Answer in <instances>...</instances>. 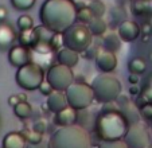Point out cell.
<instances>
[{
  "label": "cell",
  "instance_id": "6da1fadb",
  "mask_svg": "<svg viewBox=\"0 0 152 148\" xmlns=\"http://www.w3.org/2000/svg\"><path fill=\"white\" fill-rule=\"evenodd\" d=\"M128 129V120L117 111H102L96 120V135L102 141H118Z\"/></svg>",
  "mask_w": 152,
  "mask_h": 148
},
{
  "label": "cell",
  "instance_id": "7a4b0ae2",
  "mask_svg": "<svg viewBox=\"0 0 152 148\" xmlns=\"http://www.w3.org/2000/svg\"><path fill=\"white\" fill-rule=\"evenodd\" d=\"M89 135L78 125L61 128L51 136L49 148H90Z\"/></svg>",
  "mask_w": 152,
  "mask_h": 148
},
{
  "label": "cell",
  "instance_id": "3957f363",
  "mask_svg": "<svg viewBox=\"0 0 152 148\" xmlns=\"http://www.w3.org/2000/svg\"><path fill=\"white\" fill-rule=\"evenodd\" d=\"M93 34L89 27L83 24L72 26L63 32V42L66 48H70L75 53H85L92 46Z\"/></svg>",
  "mask_w": 152,
  "mask_h": 148
},
{
  "label": "cell",
  "instance_id": "277c9868",
  "mask_svg": "<svg viewBox=\"0 0 152 148\" xmlns=\"http://www.w3.org/2000/svg\"><path fill=\"white\" fill-rule=\"evenodd\" d=\"M93 89L86 84H74L66 90V98L70 108L75 111H82L88 108L93 101Z\"/></svg>",
  "mask_w": 152,
  "mask_h": 148
},
{
  "label": "cell",
  "instance_id": "5b68a950",
  "mask_svg": "<svg viewBox=\"0 0 152 148\" xmlns=\"http://www.w3.org/2000/svg\"><path fill=\"white\" fill-rule=\"evenodd\" d=\"M45 78V73H43L42 67L39 65L35 66L34 63H28L27 66L19 69L16 73V82L20 88L26 89V90H35L40 86Z\"/></svg>",
  "mask_w": 152,
  "mask_h": 148
},
{
  "label": "cell",
  "instance_id": "8992f818",
  "mask_svg": "<svg viewBox=\"0 0 152 148\" xmlns=\"http://www.w3.org/2000/svg\"><path fill=\"white\" fill-rule=\"evenodd\" d=\"M73 81V73L70 67L63 65L51 66L47 73V82L53 86L55 92H62L69 89L70 82Z\"/></svg>",
  "mask_w": 152,
  "mask_h": 148
},
{
  "label": "cell",
  "instance_id": "52a82bcc",
  "mask_svg": "<svg viewBox=\"0 0 152 148\" xmlns=\"http://www.w3.org/2000/svg\"><path fill=\"white\" fill-rule=\"evenodd\" d=\"M124 141L128 148H147L149 143V132L141 122H133L129 125Z\"/></svg>",
  "mask_w": 152,
  "mask_h": 148
},
{
  "label": "cell",
  "instance_id": "ba28073f",
  "mask_svg": "<svg viewBox=\"0 0 152 148\" xmlns=\"http://www.w3.org/2000/svg\"><path fill=\"white\" fill-rule=\"evenodd\" d=\"M8 61L15 67H24L31 63V53L30 48L24 46H12L8 51Z\"/></svg>",
  "mask_w": 152,
  "mask_h": 148
},
{
  "label": "cell",
  "instance_id": "9c48e42d",
  "mask_svg": "<svg viewBox=\"0 0 152 148\" xmlns=\"http://www.w3.org/2000/svg\"><path fill=\"white\" fill-rule=\"evenodd\" d=\"M18 35L15 29L8 23H0V50L11 48L14 42L16 40Z\"/></svg>",
  "mask_w": 152,
  "mask_h": 148
},
{
  "label": "cell",
  "instance_id": "30bf717a",
  "mask_svg": "<svg viewBox=\"0 0 152 148\" xmlns=\"http://www.w3.org/2000/svg\"><path fill=\"white\" fill-rule=\"evenodd\" d=\"M46 104L49 111H51L53 113L57 114L58 112L67 108V98L62 92H54V93H51L47 97Z\"/></svg>",
  "mask_w": 152,
  "mask_h": 148
},
{
  "label": "cell",
  "instance_id": "8fae6325",
  "mask_svg": "<svg viewBox=\"0 0 152 148\" xmlns=\"http://www.w3.org/2000/svg\"><path fill=\"white\" fill-rule=\"evenodd\" d=\"M75 120H77V111L70 108V106H67L66 109L58 112V113L54 116V122L57 125L62 127V128L74 125Z\"/></svg>",
  "mask_w": 152,
  "mask_h": 148
},
{
  "label": "cell",
  "instance_id": "7c38bea8",
  "mask_svg": "<svg viewBox=\"0 0 152 148\" xmlns=\"http://www.w3.org/2000/svg\"><path fill=\"white\" fill-rule=\"evenodd\" d=\"M3 148H26L27 140L24 133L20 132H10L3 137Z\"/></svg>",
  "mask_w": 152,
  "mask_h": 148
},
{
  "label": "cell",
  "instance_id": "4fadbf2b",
  "mask_svg": "<svg viewBox=\"0 0 152 148\" xmlns=\"http://www.w3.org/2000/svg\"><path fill=\"white\" fill-rule=\"evenodd\" d=\"M96 63H97L98 69L101 71H105V73H109V71H113L116 69V57L115 54L109 51H102L101 54H98L97 59H96Z\"/></svg>",
  "mask_w": 152,
  "mask_h": 148
},
{
  "label": "cell",
  "instance_id": "5bb4252c",
  "mask_svg": "<svg viewBox=\"0 0 152 148\" xmlns=\"http://www.w3.org/2000/svg\"><path fill=\"white\" fill-rule=\"evenodd\" d=\"M140 27L135 22H124L120 27V38L125 42H132L139 37Z\"/></svg>",
  "mask_w": 152,
  "mask_h": 148
},
{
  "label": "cell",
  "instance_id": "9a60e30c",
  "mask_svg": "<svg viewBox=\"0 0 152 148\" xmlns=\"http://www.w3.org/2000/svg\"><path fill=\"white\" fill-rule=\"evenodd\" d=\"M58 62L61 65L66 66V67H73L74 65H77L78 62V53L73 51L70 48H62L58 53Z\"/></svg>",
  "mask_w": 152,
  "mask_h": 148
},
{
  "label": "cell",
  "instance_id": "2e32d148",
  "mask_svg": "<svg viewBox=\"0 0 152 148\" xmlns=\"http://www.w3.org/2000/svg\"><path fill=\"white\" fill-rule=\"evenodd\" d=\"M18 39H19L20 46H24V47H27V48H32L35 43L38 42L37 31H35V29L27 30V31H20Z\"/></svg>",
  "mask_w": 152,
  "mask_h": 148
},
{
  "label": "cell",
  "instance_id": "e0dca14e",
  "mask_svg": "<svg viewBox=\"0 0 152 148\" xmlns=\"http://www.w3.org/2000/svg\"><path fill=\"white\" fill-rule=\"evenodd\" d=\"M132 11L136 15H151L152 0H135L132 4Z\"/></svg>",
  "mask_w": 152,
  "mask_h": 148
},
{
  "label": "cell",
  "instance_id": "ac0fdd59",
  "mask_svg": "<svg viewBox=\"0 0 152 148\" xmlns=\"http://www.w3.org/2000/svg\"><path fill=\"white\" fill-rule=\"evenodd\" d=\"M104 48H105V51H109V53H116L117 50H120L121 47V43H120V39L116 34H109V35H105L104 38Z\"/></svg>",
  "mask_w": 152,
  "mask_h": 148
},
{
  "label": "cell",
  "instance_id": "d6986e66",
  "mask_svg": "<svg viewBox=\"0 0 152 148\" xmlns=\"http://www.w3.org/2000/svg\"><path fill=\"white\" fill-rule=\"evenodd\" d=\"M14 113L16 117L22 120H27L31 117L32 114V108L28 103H19L14 108Z\"/></svg>",
  "mask_w": 152,
  "mask_h": 148
},
{
  "label": "cell",
  "instance_id": "ffe728a7",
  "mask_svg": "<svg viewBox=\"0 0 152 148\" xmlns=\"http://www.w3.org/2000/svg\"><path fill=\"white\" fill-rule=\"evenodd\" d=\"M106 22L102 18H94L89 24V30L93 35H104L106 31Z\"/></svg>",
  "mask_w": 152,
  "mask_h": 148
},
{
  "label": "cell",
  "instance_id": "44dd1931",
  "mask_svg": "<svg viewBox=\"0 0 152 148\" xmlns=\"http://www.w3.org/2000/svg\"><path fill=\"white\" fill-rule=\"evenodd\" d=\"M128 69H129V73L140 75V74H143L147 70V66H145V62L141 58H133L128 63Z\"/></svg>",
  "mask_w": 152,
  "mask_h": 148
},
{
  "label": "cell",
  "instance_id": "7402d4cb",
  "mask_svg": "<svg viewBox=\"0 0 152 148\" xmlns=\"http://www.w3.org/2000/svg\"><path fill=\"white\" fill-rule=\"evenodd\" d=\"M93 19H94V15H93L92 10L89 8V6L81 7L77 11V20H80L83 24H90V22H92Z\"/></svg>",
  "mask_w": 152,
  "mask_h": 148
},
{
  "label": "cell",
  "instance_id": "603a6c76",
  "mask_svg": "<svg viewBox=\"0 0 152 148\" xmlns=\"http://www.w3.org/2000/svg\"><path fill=\"white\" fill-rule=\"evenodd\" d=\"M140 97L143 100V104H152V75H149L145 86L141 89Z\"/></svg>",
  "mask_w": 152,
  "mask_h": 148
},
{
  "label": "cell",
  "instance_id": "cb8c5ba5",
  "mask_svg": "<svg viewBox=\"0 0 152 148\" xmlns=\"http://www.w3.org/2000/svg\"><path fill=\"white\" fill-rule=\"evenodd\" d=\"M65 46L63 42V34L62 32H54V35L50 39V47H51L53 51H58L59 53L62 50V47Z\"/></svg>",
  "mask_w": 152,
  "mask_h": 148
},
{
  "label": "cell",
  "instance_id": "d4e9b609",
  "mask_svg": "<svg viewBox=\"0 0 152 148\" xmlns=\"http://www.w3.org/2000/svg\"><path fill=\"white\" fill-rule=\"evenodd\" d=\"M18 27L20 29V31H27V30H32L34 27V20L30 15H22L18 19Z\"/></svg>",
  "mask_w": 152,
  "mask_h": 148
},
{
  "label": "cell",
  "instance_id": "484cf974",
  "mask_svg": "<svg viewBox=\"0 0 152 148\" xmlns=\"http://www.w3.org/2000/svg\"><path fill=\"white\" fill-rule=\"evenodd\" d=\"M89 8L92 10L94 18H102V15L105 14V4L101 3L100 0H94V1H92L90 6H89Z\"/></svg>",
  "mask_w": 152,
  "mask_h": 148
},
{
  "label": "cell",
  "instance_id": "4316f807",
  "mask_svg": "<svg viewBox=\"0 0 152 148\" xmlns=\"http://www.w3.org/2000/svg\"><path fill=\"white\" fill-rule=\"evenodd\" d=\"M24 136H26V140L28 144H40L43 141V135L40 133H37L34 131H30V132H24Z\"/></svg>",
  "mask_w": 152,
  "mask_h": 148
},
{
  "label": "cell",
  "instance_id": "83f0119b",
  "mask_svg": "<svg viewBox=\"0 0 152 148\" xmlns=\"http://www.w3.org/2000/svg\"><path fill=\"white\" fill-rule=\"evenodd\" d=\"M12 6L18 10H30L32 6H34L35 0H11Z\"/></svg>",
  "mask_w": 152,
  "mask_h": 148
},
{
  "label": "cell",
  "instance_id": "f1b7e54d",
  "mask_svg": "<svg viewBox=\"0 0 152 148\" xmlns=\"http://www.w3.org/2000/svg\"><path fill=\"white\" fill-rule=\"evenodd\" d=\"M98 148H128V145L125 144V141L118 140V141H102Z\"/></svg>",
  "mask_w": 152,
  "mask_h": 148
},
{
  "label": "cell",
  "instance_id": "f546056e",
  "mask_svg": "<svg viewBox=\"0 0 152 148\" xmlns=\"http://www.w3.org/2000/svg\"><path fill=\"white\" fill-rule=\"evenodd\" d=\"M46 129H47V125H46V121H45V120H38L37 122L32 124V131L37 132V133L45 135Z\"/></svg>",
  "mask_w": 152,
  "mask_h": 148
},
{
  "label": "cell",
  "instance_id": "4dcf8cb0",
  "mask_svg": "<svg viewBox=\"0 0 152 148\" xmlns=\"http://www.w3.org/2000/svg\"><path fill=\"white\" fill-rule=\"evenodd\" d=\"M140 114L145 120H152V104H143L140 106Z\"/></svg>",
  "mask_w": 152,
  "mask_h": 148
},
{
  "label": "cell",
  "instance_id": "1f68e13d",
  "mask_svg": "<svg viewBox=\"0 0 152 148\" xmlns=\"http://www.w3.org/2000/svg\"><path fill=\"white\" fill-rule=\"evenodd\" d=\"M38 89H39V92L43 94V96H47V97H49L51 93H54V92H55L54 89H53V86L50 85L47 81H43V82L40 84V86H39Z\"/></svg>",
  "mask_w": 152,
  "mask_h": 148
},
{
  "label": "cell",
  "instance_id": "d6a6232c",
  "mask_svg": "<svg viewBox=\"0 0 152 148\" xmlns=\"http://www.w3.org/2000/svg\"><path fill=\"white\" fill-rule=\"evenodd\" d=\"M85 59H93V58H97L98 57V47H96V46H90L88 50L85 51Z\"/></svg>",
  "mask_w": 152,
  "mask_h": 148
},
{
  "label": "cell",
  "instance_id": "836d02e7",
  "mask_svg": "<svg viewBox=\"0 0 152 148\" xmlns=\"http://www.w3.org/2000/svg\"><path fill=\"white\" fill-rule=\"evenodd\" d=\"M19 103H22V101L19 100V96H18V94H12V96L8 97V105L12 106V108H15Z\"/></svg>",
  "mask_w": 152,
  "mask_h": 148
},
{
  "label": "cell",
  "instance_id": "e575fe53",
  "mask_svg": "<svg viewBox=\"0 0 152 148\" xmlns=\"http://www.w3.org/2000/svg\"><path fill=\"white\" fill-rule=\"evenodd\" d=\"M140 31L143 35H149L151 37V32H152V26L151 23H144L143 26L140 27Z\"/></svg>",
  "mask_w": 152,
  "mask_h": 148
},
{
  "label": "cell",
  "instance_id": "d590c367",
  "mask_svg": "<svg viewBox=\"0 0 152 148\" xmlns=\"http://www.w3.org/2000/svg\"><path fill=\"white\" fill-rule=\"evenodd\" d=\"M7 16H8V10L4 6H0V23H4Z\"/></svg>",
  "mask_w": 152,
  "mask_h": 148
},
{
  "label": "cell",
  "instance_id": "8d00e7d4",
  "mask_svg": "<svg viewBox=\"0 0 152 148\" xmlns=\"http://www.w3.org/2000/svg\"><path fill=\"white\" fill-rule=\"evenodd\" d=\"M128 81H129V84H132V85H137L139 81H140V75H137V74H132V73H129Z\"/></svg>",
  "mask_w": 152,
  "mask_h": 148
},
{
  "label": "cell",
  "instance_id": "74e56055",
  "mask_svg": "<svg viewBox=\"0 0 152 148\" xmlns=\"http://www.w3.org/2000/svg\"><path fill=\"white\" fill-rule=\"evenodd\" d=\"M26 148H49V145H47L45 141H42L40 144H35V145H32V144H27V147H26Z\"/></svg>",
  "mask_w": 152,
  "mask_h": 148
},
{
  "label": "cell",
  "instance_id": "f35d334b",
  "mask_svg": "<svg viewBox=\"0 0 152 148\" xmlns=\"http://www.w3.org/2000/svg\"><path fill=\"white\" fill-rule=\"evenodd\" d=\"M129 93H131V94H133V96H136V94H140V93H141V90H140V89H139L136 85H133L132 88L129 89Z\"/></svg>",
  "mask_w": 152,
  "mask_h": 148
},
{
  "label": "cell",
  "instance_id": "ab89813d",
  "mask_svg": "<svg viewBox=\"0 0 152 148\" xmlns=\"http://www.w3.org/2000/svg\"><path fill=\"white\" fill-rule=\"evenodd\" d=\"M18 96H19V100L22 101V103H27V96H26V93H19Z\"/></svg>",
  "mask_w": 152,
  "mask_h": 148
},
{
  "label": "cell",
  "instance_id": "60d3db41",
  "mask_svg": "<svg viewBox=\"0 0 152 148\" xmlns=\"http://www.w3.org/2000/svg\"><path fill=\"white\" fill-rule=\"evenodd\" d=\"M149 38H151L149 35H143V37H141V40H143V42H148Z\"/></svg>",
  "mask_w": 152,
  "mask_h": 148
},
{
  "label": "cell",
  "instance_id": "b9f144b4",
  "mask_svg": "<svg viewBox=\"0 0 152 148\" xmlns=\"http://www.w3.org/2000/svg\"><path fill=\"white\" fill-rule=\"evenodd\" d=\"M147 148H152V144H149V145H148V147H147Z\"/></svg>",
  "mask_w": 152,
  "mask_h": 148
},
{
  "label": "cell",
  "instance_id": "7bdbcfd3",
  "mask_svg": "<svg viewBox=\"0 0 152 148\" xmlns=\"http://www.w3.org/2000/svg\"><path fill=\"white\" fill-rule=\"evenodd\" d=\"M1 148H3V147H1Z\"/></svg>",
  "mask_w": 152,
  "mask_h": 148
}]
</instances>
